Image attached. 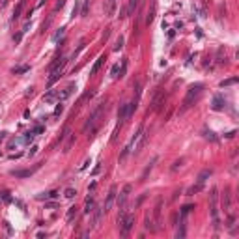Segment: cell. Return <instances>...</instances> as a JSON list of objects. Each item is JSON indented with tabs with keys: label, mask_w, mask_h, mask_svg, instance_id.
<instances>
[{
	"label": "cell",
	"mask_w": 239,
	"mask_h": 239,
	"mask_svg": "<svg viewBox=\"0 0 239 239\" xmlns=\"http://www.w3.org/2000/svg\"><path fill=\"white\" fill-rule=\"evenodd\" d=\"M144 142H146V129L144 127H140L138 131H136V135L131 138V142L125 146V150L122 151V155H120V159H123V157H127L129 153H138L140 151V148L144 146Z\"/></svg>",
	"instance_id": "6da1fadb"
},
{
	"label": "cell",
	"mask_w": 239,
	"mask_h": 239,
	"mask_svg": "<svg viewBox=\"0 0 239 239\" xmlns=\"http://www.w3.org/2000/svg\"><path fill=\"white\" fill-rule=\"evenodd\" d=\"M202 90H204V84H200V82H196V84H193L189 90H187V93H185V99H183V108H181V112L183 110H187L196 99H198V95L202 93Z\"/></svg>",
	"instance_id": "7a4b0ae2"
},
{
	"label": "cell",
	"mask_w": 239,
	"mask_h": 239,
	"mask_svg": "<svg viewBox=\"0 0 239 239\" xmlns=\"http://www.w3.org/2000/svg\"><path fill=\"white\" fill-rule=\"evenodd\" d=\"M118 224H120V228H122V236H127L129 232H131V228H133V224H135V215H123L120 221H118Z\"/></svg>",
	"instance_id": "3957f363"
},
{
	"label": "cell",
	"mask_w": 239,
	"mask_h": 239,
	"mask_svg": "<svg viewBox=\"0 0 239 239\" xmlns=\"http://www.w3.org/2000/svg\"><path fill=\"white\" fill-rule=\"evenodd\" d=\"M105 110V103H101V105H97L93 110H92V114H90V118H88V122L84 123V131H88L90 127H93L95 125V122H97V118L101 116V112Z\"/></svg>",
	"instance_id": "277c9868"
},
{
	"label": "cell",
	"mask_w": 239,
	"mask_h": 239,
	"mask_svg": "<svg viewBox=\"0 0 239 239\" xmlns=\"http://www.w3.org/2000/svg\"><path fill=\"white\" fill-rule=\"evenodd\" d=\"M116 194H118V187H116V185H112V187L108 189L107 200H105V204H103V211H105V213L112 209V206H114V202H116Z\"/></svg>",
	"instance_id": "5b68a950"
},
{
	"label": "cell",
	"mask_w": 239,
	"mask_h": 239,
	"mask_svg": "<svg viewBox=\"0 0 239 239\" xmlns=\"http://www.w3.org/2000/svg\"><path fill=\"white\" fill-rule=\"evenodd\" d=\"M217 198H219V191L217 187L211 189V217H213V222L215 226H219V211H217Z\"/></svg>",
	"instance_id": "8992f818"
},
{
	"label": "cell",
	"mask_w": 239,
	"mask_h": 239,
	"mask_svg": "<svg viewBox=\"0 0 239 239\" xmlns=\"http://www.w3.org/2000/svg\"><path fill=\"white\" fill-rule=\"evenodd\" d=\"M129 194H131V185L127 183V185H123V189H122V193H120V194H116V198H118V206H120V209H122V208H125V204H127V198H129Z\"/></svg>",
	"instance_id": "52a82bcc"
},
{
	"label": "cell",
	"mask_w": 239,
	"mask_h": 239,
	"mask_svg": "<svg viewBox=\"0 0 239 239\" xmlns=\"http://www.w3.org/2000/svg\"><path fill=\"white\" fill-rule=\"evenodd\" d=\"M73 90H77V86H75V84L71 82V84H67V86H65V88H64L62 92H58V103L65 101V99H67V97H69V95L73 93Z\"/></svg>",
	"instance_id": "ba28073f"
},
{
	"label": "cell",
	"mask_w": 239,
	"mask_h": 239,
	"mask_svg": "<svg viewBox=\"0 0 239 239\" xmlns=\"http://www.w3.org/2000/svg\"><path fill=\"white\" fill-rule=\"evenodd\" d=\"M222 206H224V211H226V213H230V209H232V191H230V187H226V189H224Z\"/></svg>",
	"instance_id": "9c48e42d"
},
{
	"label": "cell",
	"mask_w": 239,
	"mask_h": 239,
	"mask_svg": "<svg viewBox=\"0 0 239 239\" xmlns=\"http://www.w3.org/2000/svg\"><path fill=\"white\" fill-rule=\"evenodd\" d=\"M125 120H127V103H123L118 110V125H122Z\"/></svg>",
	"instance_id": "30bf717a"
},
{
	"label": "cell",
	"mask_w": 239,
	"mask_h": 239,
	"mask_svg": "<svg viewBox=\"0 0 239 239\" xmlns=\"http://www.w3.org/2000/svg\"><path fill=\"white\" fill-rule=\"evenodd\" d=\"M222 108H224V97L217 93L213 97V110H222Z\"/></svg>",
	"instance_id": "8fae6325"
},
{
	"label": "cell",
	"mask_w": 239,
	"mask_h": 239,
	"mask_svg": "<svg viewBox=\"0 0 239 239\" xmlns=\"http://www.w3.org/2000/svg\"><path fill=\"white\" fill-rule=\"evenodd\" d=\"M161 206H163V200L159 198L157 204H155V209H153V219H155V224H161Z\"/></svg>",
	"instance_id": "7c38bea8"
},
{
	"label": "cell",
	"mask_w": 239,
	"mask_h": 239,
	"mask_svg": "<svg viewBox=\"0 0 239 239\" xmlns=\"http://www.w3.org/2000/svg\"><path fill=\"white\" fill-rule=\"evenodd\" d=\"M77 215H79V208L77 206H71L67 209V213H65V221L67 222H73V219H77Z\"/></svg>",
	"instance_id": "4fadbf2b"
},
{
	"label": "cell",
	"mask_w": 239,
	"mask_h": 239,
	"mask_svg": "<svg viewBox=\"0 0 239 239\" xmlns=\"http://www.w3.org/2000/svg\"><path fill=\"white\" fill-rule=\"evenodd\" d=\"M60 77H62V71H58V69H52V71H50V77H49V80H47V86L50 88V86H52V84H54V82L60 79Z\"/></svg>",
	"instance_id": "5bb4252c"
},
{
	"label": "cell",
	"mask_w": 239,
	"mask_h": 239,
	"mask_svg": "<svg viewBox=\"0 0 239 239\" xmlns=\"http://www.w3.org/2000/svg\"><path fill=\"white\" fill-rule=\"evenodd\" d=\"M43 101H45V103H54V101H58V92H56V90L47 92V93L43 95Z\"/></svg>",
	"instance_id": "9a60e30c"
},
{
	"label": "cell",
	"mask_w": 239,
	"mask_h": 239,
	"mask_svg": "<svg viewBox=\"0 0 239 239\" xmlns=\"http://www.w3.org/2000/svg\"><path fill=\"white\" fill-rule=\"evenodd\" d=\"M114 11H116V0H107V4H105V13H107L108 17H112Z\"/></svg>",
	"instance_id": "2e32d148"
},
{
	"label": "cell",
	"mask_w": 239,
	"mask_h": 239,
	"mask_svg": "<svg viewBox=\"0 0 239 239\" xmlns=\"http://www.w3.org/2000/svg\"><path fill=\"white\" fill-rule=\"evenodd\" d=\"M22 7H24V0H21V2L15 6V9H13V15H11V21H17V19L21 17V13H22Z\"/></svg>",
	"instance_id": "e0dca14e"
},
{
	"label": "cell",
	"mask_w": 239,
	"mask_h": 239,
	"mask_svg": "<svg viewBox=\"0 0 239 239\" xmlns=\"http://www.w3.org/2000/svg\"><path fill=\"white\" fill-rule=\"evenodd\" d=\"M105 60H107V58H105V54H101V56L95 60V64H93V67H92V71H90V75H92V77H93V75L99 71V67L103 65V62H105Z\"/></svg>",
	"instance_id": "ac0fdd59"
},
{
	"label": "cell",
	"mask_w": 239,
	"mask_h": 239,
	"mask_svg": "<svg viewBox=\"0 0 239 239\" xmlns=\"http://www.w3.org/2000/svg\"><path fill=\"white\" fill-rule=\"evenodd\" d=\"M37 168H39V166H36V168H34V170H17V172H15V170H13V172H11V174H13V176H15V178H28V176H32V174H34V172H36V170H37Z\"/></svg>",
	"instance_id": "d6986e66"
},
{
	"label": "cell",
	"mask_w": 239,
	"mask_h": 239,
	"mask_svg": "<svg viewBox=\"0 0 239 239\" xmlns=\"http://www.w3.org/2000/svg\"><path fill=\"white\" fill-rule=\"evenodd\" d=\"M144 226H146V230H150V232H157V228L153 226V219H151V215H150V213H146V219H144Z\"/></svg>",
	"instance_id": "ffe728a7"
},
{
	"label": "cell",
	"mask_w": 239,
	"mask_h": 239,
	"mask_svg": "<svg viewBox=\"0 0 239 239\" xmlns=\"http://www.w3.org/2000/svg\"><path fill=\"white\" fill-rule=\"evenodd\" d=\"M93 208H95L93 198H92V196H90V198H86V204H84V213H86V215H90V213L93 211Z\"/></svg>",
	"instance_id": "44dd1931"
},
{
	"label": "cell",
	"mask_w": 239,
	"mask_h": 239,
	"mask_svg": "<svg viewBox=\"0 0 239 239\" xmlns=\"http://www.w3.org/2000/svg\"><path fill=\"white\" fill-rule=\"evenodd\" d=\"M93 213V228H97L99 226V222H101V215H103V208H97L95 211H92Z\"/></svg>",
	"instance_id": "7402d4cb"
},
{
	"label": "cell",
	"mask_w": 239,
	"mask_h": 239,
	"mask_svg": "<svg viewBox=\"0 0 239 239\" xmlns=\"http://www.w3.org/2000/svg\"><path fill=\"white\" fill-rule=\"evenodd\" d=\"M155 19V2L151 4V9H148V15H146V24H151Z\"/></svg>",
	"instance_id": "603a6c76"
},
{
	"label": "cell",
	"mask_w": 239,
	"mask_h": 239,
	"mask_svg": "<svg viewBox=\"0 0 239 239\" xmlns=\"http://www.w3.org/2000/svg\"><path fill=\"white\" fill-rule=\"evenodd\" d=\"M138 7V0H129V6H127V15H133Z\"/></svg>",
	"instance_id": "cb8c5ba5"
},
{
	"label": "cell",
	"mask_w": 239,
	"mask_h": 239,
	"mask_svg": "<svg viewBox=\"0 0 239 239\" xmlns=\"http://www.w3.org/2000/svg\"><path fill=\"white\" fill-rule=\"evenodd\" d=\"M209 176H211V170H202V172H200V176H198V183H202V185H204V183H206V179H208Z\"/></svg>",
	"instance_id": "d4e9b609"
},
{
	"label": "cell",
	"mask_w": 239,
	"mask_h": 239,
	"mask_svg": "<svg viewBox=\"0 0 239 239\" xmlns=\"http://www.w3.org/2000/svg\"><path fill=\"white\" fill-rule=\"evenodd\" d=\"M234 84H237V77H232V79H226V80H222V82H221V88H226V86H234Z\"/></svg>",
	"instance_id": "484cf974"
},
{
	"label": "cell",
	"mask_w": 239,
	"mask_h": 239,
	"mask_svg": "<svg viewBox=\"0 0 239 239\" xmlns=\"http://www.w3.org/2000/svg\"><path fill=\"white\" fill-rule=\"evenodd\" d=\"M202 187H204L202 183H196V185H193V187H191V189L187 191V194H189V196H193V194H196V193H200V191H202Z\"/></svg>",
	"instance_id": "4316f807"
},
{
	"label": "cell",
	"mask_w": 239,
	"mask_h": 239,
	"mask_svg": "<svg viewBox=\"0 0 239 239\" xmlns=\"http://www.w3.org/2000/svg\"><path fill=\"white\" fill-rule=\"evenodd\" d=\"M193 209H194V206H193V204H187V206H183V208H181V219H185V217H187V215H189Z\"/></svg>",
	"instance_id": "83f0119b"
},
{
	"label": "cell",
	"mask_w": 239,
	"mask_h": 239,
	"mask_svg": "<svg viewBox=\"0 0 239 239\" xmlns=\"http://www.w3.org/2000/svg\"><path fill=\"white\" fill-rule=\"evenodd\" d=\"M155 161H157V157H153V159H151V161H150V163H148V166H146V170H144V172H142V179H144V178H146V176H148V172H150V170H151V168H153V165H155Z\"/></svg>",
	"instance_id": "f1b7e54d"
},
{
	"label": "cell",
	"mask_w": 239,
	"mask_h": 239,
	"mask_svg": "<svg viewBox=\"0 0 239 239\" xmlns=\"http://www.w3.org/2000/svg\"><path fill=\"white\" fill-rule=\"evenodd\" d=\"M64 34H65V28H64V26H62V28H60V30H58V32H54V36H52V41H54V43H56V41H58V39H60V37H64Z\"/></svg>",
	"instance_id": "f546056e"
},
{
	"label": "cell",
	"mask_w": 239,
	"mask_h": 239,
	"mask_svg": "<svg viewBox=\"0 0 239 239\" xmlns=\"http://www.w3.org/2000/svg\"><path fill=\"white\" fill-rule=\"evenodd\" d=\"M30 69V65H19V67H13V73L15 75H21V73H26Z\"/></svg>",
	"instance_id": "4dcf8cb0"
},
{
	"label": "cell",
	"mask_w": 239,
	"mask_h": 239,
	"mask_svg": "<svg viewBox=\"0 0 239 239\" xmlns=\"http://www.w3.org/2000/svg\"><path fill=\"white\" fill-rule=\"evenodd\" d=\"M34 136H36V135H34V133H32V129H30V131H28V133L24 135V138H22V142H24V144H30V142L34 140Z\"/></svg>",
	"instance_id": "1f68e13d"
},
{
	"label": "cell",
	"mask_w": 239,
	"mask_h": 239,
	"mask_svg": "<svg viewBox=\"0 0 239 239\" xmlns=\"http://www.w3.org/2000/svg\"><path fill=\"white\" fill-rule=\"evenodd\" d=\"M123 36H120L118 39H116V47H114V50H120V49H123Z\"/></svg>",
	"instance_id": "d6a6232c"
},
{
	"label": "cell",
	"mask_w": 239,
	"mask_h": 239,
	"mask_svg": "<svg viewBox=\"0 0 239 239\" xmlns=\"http://www.w3.org/2000/svg\"><path fill=\"white\" fill-rule=\"evenodd\" d=\"M64 194H65V198H69V200H71V198H73V196H75V194H77V191H75V189H71V187H69V189H65V193H64Z\"/></svg>",
	"instance_id": "836d02e7"
},
{
	"label": "cell",
	"mask_w": 239,
	"mask_h": 239,
	"mask_svg": "<svg viewBox=\"0 0 239 239\" xmlns=\"http://www.w3.org/2000/svg\"><path fill=\"white\" fill-rule=\"evenodd\" d=\"M0 198H2L6 204H7V202H11V196H9V193H7V191H4V193L0 194Z\"/></svg>",
	"instance_id": "e575fe53"
},
{
	"label": "cell",
	"mask_w": 239,
	"mask_h": 239,
	"mask_svg": "<svg viewBox=\"0 0 239 239\" xmlns=\"http://www.w3.org/2000/svg\"><path fill=\"white\" fill-rule=\"evenodd\" d=\"M118 71H120V64L112 65V69H110V75H112V77H118Z\"/></svg>",
	"instance_id": "d590c367"
},
{
	"label": "cell",
	"mask_w": 239,
	"mask_h": 239,
	"mask_svg": "<svg viewBox=\"0 0 239 239\" xmlns=\"http://www.w3.org/2000/svg\"><path fill=\"white\" fill-rule=\"evenodd\" d=\"M21 39H22V30H21V32H17V34L13 36V41H15V43H21Z\"/></svg>",
	"instance_id": "8d00e7d4"
},
{
	"label": "cell",
	"mask_w": 239,
	"mask_h": 239,
	"mask_svg": "<svg viewBox=\"0 0 239 239\" xmlns=\"http://www.w3.org/2000/svg\"><path fill=\"white\" fill-rule=\"evenodd\" d=\"M125 71H127V60H123V62H122V71H120V77H123V75H125Z\"/></svg>",
	"instance_id": "74e56055"
},
{
	"label": "cell",
	"mask_w": 239,
	"mask_h": 239,
	"mask_svg": "<svg viewBox=\"0 0 239 239\" xmlns=\"http://www.w3.org/2000/svg\"><path fill=\"white\" fill-rule=\"evenodd\" d=\"M62 110H64V105H62V103H58V105H56V108H54V116L62 114Z\"/></svg>",
	"instance_id": "f35d334b"
},
{
	"label": "cell",
	"mask_w": 239,
	"mask_h": 239,
	"mask_svg": "<svg viewBox=\"0 0 239 239\" xmlns=\"http://www.w3.org/2000/svg\"><path fill=\"white\" fill-rule=\"evenodd\" d=\"M176 237L179 239V237H185V228H183V224H181V228L176 232Z\"/></svg>",
	"instance_id": "ab89813d"
},
{
	"label": "cell",
	"mask_w": 239,
	"mask_h": 239,
	"mask_svg": "<svg viewBox=\"0 0 239 239\" xmlns=\"http://www.w3.org/2000/svg\"><path fill=\"white\" fill-rule=\"evenodd\" d=\"M32 133H34V135H37V133H43V127H41V125H36V127L32 129Z\"/></svg>",
	"instance_id": "60d3db41"
},
{
	"label": "cell",
	"mask_w": 239,
	"mask_h": 239,
	"mask_svg": "<svg viewBox=\"0 0 239 239\" xmlns=\"http://www.w3.org/2000/svg\"><path fill=\"white\" fill-rule=\"evenodd\" d=\"M37 150H39L37 146H32V148H30V151H28V155H30V157H32V155H36V153H37Z\"/></svg>",
	"instance_id": "b9f144b4"
},
{
	"label": "cell",
	"mask_w": 239,
	"mask_h": 239,
	"mask_svg": "<svg viewBox=\"0 0 239 239\" xmlns=\"http://www.w3.org/2000/svg\"><path fill=\"white\" fill-rule=\"evenodd\" d=\"M234 222H236V217H234V215H230V217H228V228H232V226H234Z\"/></svg>",
	"instance_id": "7bdbcfd3"
},
{
	"label": "cell",
	"mask_w": 239,
	"mask_h": 239,
	"mask_svg": "<svg viewBox=\"0 0 239 239\" xmlns=\"http://www.w3.org/2000/svg\"><path fill=\"white\" fill-rule=\"evenodd\" d=\"M206 138H209V140H213V142L217 140V136H215V135H213L211 131H209V133H206Z\"/></svg>",
	"instance_id": "ee69618b"
},
{
	"label": "cell",
	"mask_w": 239,
	"mask_h": 239,
	"mask_svg": "<svg viewBox=\"0 0 239 239\" xmlns=\"http://www.w3.org/2000/svg\"><path fill=\"white\" fill-rule=\"evenodd\" d=\"M47 196L49 198H56L58 196V191H50V193H47Z\"/></svg>",
	"instance_id": "f6af8a7d"
},
{
	"label": "cell",
	"mask_w": 239,
	"mask_h": 239,
	"mask_svg": "<svg viewBox=\"0 0 239 239\" xmlns=\"http://www.w3.org/2000/svg\"><path fill=\"white\" fill-rule=\"evenodd\" d=\"M88 165H90V159H86V161H84V163H82V165H80V168H79V170H84V168H86V166H88Z\"/></svg>",
	"instance_id": "bcb514c9"
},
{
	"label": "cell",
	"mask_w": 239,
	"mask_h": 239,
	"mask_svg": "<svg viewBox=\"0 0 239 239\" xmlns=\"http://www.w3.org/2000/svg\"><path fill=\"white\" fill-rule=\"evenodd\" d=\"M64 4H65V0H58V4H56V9H60V7H64Z\"/></svg>",
	"instance_id": "7dc6e473"
},
{
	"label": "cell",
	"mask_w": 239,
	"mask_h": 239,
	"mask_svg": "<svg viewBox=\"0 0 239 239\" xmlns=\"http://www.w3.org/2000/svg\"><path fill=\"white\" fill-rule=\"evenodd\" d=\"M7 2H9V0H0V9H4V7L7 6Z\"/></svg>",
	"instance_id": "c3c4849f"
},
{
	"label": "cell",
	"mask_w": 239,
	"mask_h": 239,
	"mask_svg": "<svg viewBox=\"0 0 239 239\" xmlns=\"http://www.w3.org/2000/svg\"><path fill=\"white\" fill-rule=\"evenodd\" d=\"M99 170H101V166H99V165H97V166H95V168H93V170H92V174H93V176H95V174H99Z\"/></svg>",
	"instance_id": "681fc988"
}]
</instances>
